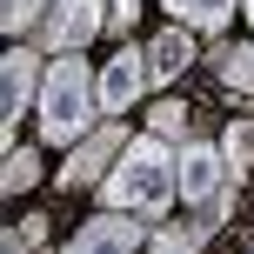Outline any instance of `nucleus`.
<instances>
[{
    "instance_id": "nucleus-1",
    "label": "nucleus",
    "mask_w": 254,
    "mask_h": 254,
    "mask_svg": "<svg viewBox=\"0 0 254 254\" xmlns=\"http://www.w3.org/2000/svg\"><path fill=\"white\" fill-rule=\"evenodd\" d=\"M174 140L167 134H134L127 140V154L114 161V174L101 181V201L107 207H127V214H147V221H161V214H174V201H181V181H174Z\"/></svg>"
},
{
    "instance_id": "nucleus-2",
    "label": "nucleus",
    "mask_w": 254,
    "mask_h": 254,
    "mask_svg": "<svg viewBox=\"0 0 254 254\" xmlns=\"http://www.w3.org/2000/svg\"><path fill=\"white\" fill-rule=\"evenodd\" d=\"M34 107H40V134L54 147H74L80 134H94L101 127V74L87 67V54H54Z\"/></svg>"
},
{
    "instance_id": "nucleus-3",
    "label": "nucleus",
    "mask_w": 254,
    "mask_h": 254,
    "mask_svg": "<svg viewBox=\"0 0 254 254\" xmlns=\"http://www.w3.org/2000/svg\"><path fill=\"white\" fill-rule=\"evenodd\" d=\"M174 181H181V207H214V214H228V154L214 147V140H181L174 154Z\"/></svg>"
},
{
    "instance_id": "nucleus-4",
    "label": "nucleus",
    "mask_w": 254,
    "mask_h": 254,
    "mask_svg": "<svg viewBox=\"0 0 254 254\" xmlns=\"http://www.w3.org/2000/svg\"><path fill=\"white\" fill-rule=\"evenodd\" d=\"M127 154V121L121 114H107L94 134H80L74 147H67V167H61V188L67 194H80V188H101L107 174H114V161Z\"/></svg>"
},
{
    "instance_id": "nucleus-5",
    "label": "nucleus",
    "mask_w": 254,
    "mask_h": 254,
    "mask_svg": "<svg viewBox=\"0 0 254 254\" xmlns=\"http://www.w3.org/2000/svg\"><path fill=\"white\" fill-rule=\"evenodd\" d=\"M40 80H47V67H40V47H20L13 40L7 47V61H0V134H7V147L20 140V107H34L40 101Z\"/></svg>"
},
{
    "instance_id": "nucleus-6",
    "label": "nucleus",
    "mask_w": 254,
    "mask_h": 254,
    "mask_svg": "<svg viewBox=\"0 0 254 254\" xmlns=\"http://www.w3.org/2000/svg\"><path fill=\"white\" fill-rule=\"evenodd\" d=\"M101 20H107V0H54L34 47L40 54H80L94 34H101Z\"/></svg>"
},
{
    "instance_id": "nucleus-7",
    "label": "nucleus",
    "mask_w": 254,
    "mask_h": 254,
    "mask_svg": "<svg viewBox=\"0 0 254 254\" xmlns=\"http://www.w3.org/2000/svg\"><path fill=\"white\" fill-rule=\"evenodd\" d=\"M154 241V221L147 214H127V207H107V214H94L87 228H74V254H101V248H147Z\"/></svg>"
},
{
    "instance_id": "nucleus-8",
    "label": "nucleus",
    "mask_w": 254,
    "mask_h": 254,
    "mask_svg": "<svg viewBox=\"0 0 254 254\" xmlns=\"http://www.w3.org/2000/svg\"><path fill=\"white\" fill-rule=\"evenodd\" d=\"M147 87H154V74H147V54H140L134 40H127L114 61L101 67V114H127V107H134Z\"/></svg>"
},
{
    "instance_id": "nucleus-9",
    "label": "nucleus",
    "mask_w": 254,
    "mask_h": 254,
    "mask_svg": "<svg viewBox=\"0 0 254 254\" xmlns=\"http://www.w3.org/2000/svg\"><path fill=\"white\" fill-rule=\"evenodd\" d=\"M194 67V40H188V27H167V34H154L147 40V74H154V87H174L181 74Z\"/></svg>"
},
{
    "instance_id": "nucleus-10",
    "label": "nucleus",
    "mask_w": 254,
    "mask_h": 254,
    "mask_svg": "<svg viewBox=\"0 0 254 254\" xmlns=\"http://www.w3.org/2000/svg\"><path fill=\"white\" fill-rule=\"evenodd\" d=\"M214 228H221V214H214V207H201V221H167V214H161V221H154V248H167V254L201 248Z\"/></svg>"
},
{
    "instance_id": "nucleus-11",
    "label": "nucleus",
    "mask_w": 254,
    "mask_h": 254,
    "mask_svg": "<svg viewBox=\"0 0 254 254\" xmlns=\"http://www.w3.org/2000/svg\"><path fill=\"white\" fill-rule=\"evenodd\" d=\"M161 7L174 13L181 27H207V34H214V27L234 20V7H241V0H161Z\"/></svg>"
},
{
    "instance_id": "nucleus-12",
    "label": "nucleus",
    "mask_w": 254,
    "mask_h": 254,
    "mask_svg": "<svg viewBox=\"0 0 254 254\" xmlns=\"http://www.w3.org/2000/svg\"><path fill=\"white\" fill-rule=\"evenodd\" d=\"M27 188H40V154L13 140V147H7V167H0V194H7V201H20Z\"/></svg>"
},
{
    "instance_id": "nucleus-13",
    "label": "nucleus",
    "mask_w": 254,
    "mask_h": 254,
    "mask_svg": "<svg viewBox=\"0 0 254 254\" xmlns=\"http://www.w3.org/2000/svg\"><path fill=\"white\" fill-rule=\"evenodd\" d=\"M214 74H221V87H234V94H254V40H234V47L214 61Z\"/></svg>"
},
{
    "instance_id": "nucleus-14",
    "label": "nucleus",
    "mask_w": 254,
    "mask_h": 254,
    "mask_svg": "<svg viewBox=\"0 0 254 254\" xmlns=\"http://www.w3.org/2000/svg\"><path fill=\"white\" fill-rule=\"evenodd\" d=\"M221 154H228V167H234V181H241L248 167H254V114H248V121H234L228 134H221Z\"/></svg>"
},
{
    "instance_id": "nucleus-15",
    "label": "nucleus",
    "mask_w": 254,
    "mask_h": 254,
    "mask_svg": "<svg viewBox=\"0 0 254 254\" xmlns=\"http://www.w3.org/2000/svg\"><path fill=\"white\" fill-rule=\"evenodd\" d=\"M47 7H54V0H0V27L20 40L27 27H40V20H47Z\"/></svg>"
},
{
    "instance_id": "nucleus-16",
    "label": "nucleus",
    "mask_w": 254,
    "mask_h": 254,
    "mask_svg": "<svg viewBox=\"0 0 254 254\" xmlns=\"http://www.w3.org/2000/svg\"><path fill=\"white\" fill-rule=\"evenodd\" d=\"M47 241V214H27V221H13L7 234H0V248L7 254H20V248H40Z\"/></svg>"
},
{
    "instance_id": "nucleus-17",
    "label": "nucleus",
    "mask_w": 254,
    "mask_h": 254,
    "mask_svg": "<svg viewBox=\"0 0 254 254\" xmlns=\"http://www.w3.org/2000/svg\"><path fill=\"white\" fill-rule=\"evenodd\" d=\"M147 127H154V134H167V140H181V134H188V107H181V101H161V107L147 114Z\"/></svg>"
},
{
    "instance_id": "nucleus-18",
    "label": "nucleus",
    "mask_w": 254,
    "mask_h": 254,
    "mask_svg": "<svg viewBox=\"0 0 254 254\" xmlns=\"http://www.w3.org/2000/svg\"><path fill=\"white\" fill-rule=\"evenodd\" d=\"M114 20H121V34H127V27L140 20V0H114Z\"/></svg>"
},
{
    "instance_id": "nucleus-19",
    "label": "nucleus",
    "mask_w": 254,
    "mask_h": 254,
    "mask_svg": "<svg viewBox=\"0 0 254 254\" xmlns=\"http://www.w3.org/2000/svg\"><path fill=\"white\" fill-rule=\"evenodd\" d=\"M241 13H248V27H254V0H241Z\"/></svg>"
}]
</instances>
